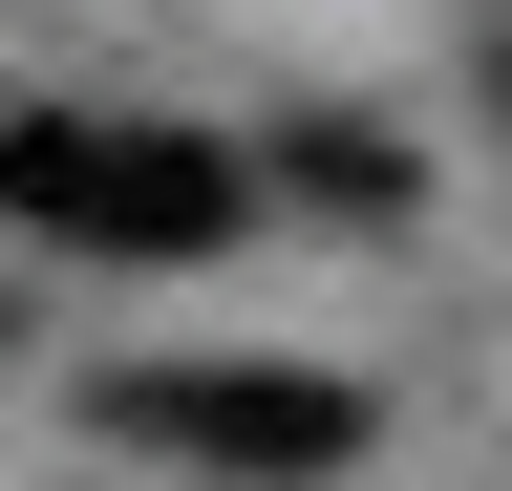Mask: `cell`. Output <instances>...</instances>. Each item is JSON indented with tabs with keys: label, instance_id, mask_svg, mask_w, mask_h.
Masks as SVG:
<instances>
[{
	"label": "cell",
	"instance_id": "obj_2",
	"mask_svg": "<svg viewBox=\"0 0 512 491\" xmlns=\"http://www.w3.org/2000/svg\"><path fill=\"white\" fill-rule=\"evenodd\" d=\"M107 449H150V470H235V491H320V470H363V385L342 363H107Z\"/></svg>",
	"mask_w": 512,
	"mask_h": 491
},
{
	"label": "cell",
	"instance_id": "obj_1",
	"mask_svg": "<svg viewBox=\"0 0 512 491\" xmlns=\"http://www.w3.org/2000/svg\"><path fill=\"white\" fill-rule=\"evenodd\" d=\"M0 214L64 257H235L256 171L214 129H86V107H0Z\"/></svg>",
	"mask_w": 512,
	"mask_h": 491
},
{
	"label": "cell",
	"instance_id": "obj_3",
	"mask_svg": "<svg viewBox=\"0 0 512 491\" xmlns=\"http://www.w3.org/2000/svg\"><path fill=\"white\" fill-rule=\"evenodd\" d=\"M299 193H342V214H406V150H384V129H299Z\"/></svg>",
	"mask_w": 512,
	"mask_h": 491
}]
</instances>
